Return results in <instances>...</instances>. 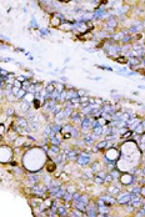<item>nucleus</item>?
<instances>
[{"instance_id": "nucleus-9", "label": "nucleus", "mask_w": 145, "mask_h": 217, "mask_svg": "<svg viewBox=\"0 0 145 217\" xmlns=\"http://www.w3.org/2000/svg\"><path fill=\"white\" fill-rule=\"evenodd\" d=\"M83 140H84L85 144L93 145L94 141H95V136H94V135H84V136H83Z\"/></svg>"}, {"instance_id": "nucleus-14", "label": "nucleus", "mask_w": 145, "mask_h": 217, "mask_svg": "<svg viewBox=\"0 0 145 217\" xmlns=\"http://www.w3.org/2000/svg\"><path fill=\"white\" fill-rule=\"evenodd\" d=\"M29 107H30V104L28 101H25V100H24V101L20 102V110L23 111V112H28V111L30 110Z\"/></svg>"}, {"instance_id": "nucleus-2", "label": "nucleus", "mask_w": 145, "mask_h": 217, "mask_svg": "<svg viewBox=\"0 0 145 217\" xmlns=\"http://www.w3.org/2000/svg\"><path fill=\"white\" fill-rule=\"evenodd\" d=\"M33 192H34V195H38L41 198H46L45 197V192H48V187L36 183V185H34V186H33Z\"/></svg>"}, {"instance_id": "nucleus-12", "label": "nucleus", "mask_w": 145, "mask_h": 217, "mask_svg": "<svg viewBox=\"0 0 145 217\" xmlns=\"http://www.w3.org/2000/svg\"><path fill=\"white\" fill-rule=\"evenodd\" d=\"M18 124H19L20 127H23V129H29V121L26 120V119L19 117V119H18Z\"/></svg>"}, {"instance_id": "nucleus-34", "label": "nucleus", "mask_w": 145, "mask_h": 217, "mask_svg": "<svg viewBox=\"0 0 145 217\" xmlns=\"http://www.w3.org/2000/svg\"><path fill=\"white\" fill-rule=\"evenodd\" d=\"M143 28H145V20H144V21H143Z\"/></svg>"}, {"instance_id": "nucleus-17", "label": "nucleus", "mask_w": 145, "mask_h": 217, "mask_svg": "<svg viewBox=\"0 0 145 217\" xmlns=\"http://www.w3.org/2000/svg\"><path fill=\"white\" fill-rule=\"evenodd\" d=\"M26 94H28V91H26V90L20 89V90H18V92L15 94V96H17V99H23Z\"/></svg>"}, {"instance_id": "nucleus-31", "label": "nucleus", "mask_w": 145, "mask_h": 217, "mask_svg": "<svg viewBox=\"0 0 145 217\" xmlns=\"http://www.w3.org/2000/svg\"><path fill=\"white\" fill-rule=\"evenodd\" d=\"M6 112H8V115H9V116H10V115H13V114H14V109H13V107L8 109V111H6Z\"/></svg>"}, {"instance_id": "nucleus-10", "label": "nucleus", "mask_w": 145, "mask_h": 217, "mask_svg": "<svg viewBox=\"0 0 145 217\" xmlns=\"http://www.w3.org/2000/svg\"><path fill=\"white\" fill-rule=\"evenodd\" d=\"M56 213L59 215V217H65V216H68V211H66V207L65 206H59L58 207V211H56Z\"/></svg>"}, {"instance_id": "nucleus-30", "label": "nucleus", "mask_w": 145, "mask_h": 217, "mask_svg": "<svg viewBox=\"0 0 145 217\" xmlns=\"http://www.w3.org/2000/svg\"><path fill=\"white\" fill-rule=\"evenodd\" d=\"M116 61L120 62V64H121V62L124 64V62H128V59H126V57H123V59H116Z\"/></svg>"}, {"instance_id": "nucleus-8", "label": "nucleus", "mask_w": 145, "mask_h": 217, "mask_svg": "<svg viewBox=\"0 0 145 217\" xmlns=\"http://www.w3.org/2000/svg\"><path fill=\"white\" fill-rule=\"evenodd\" d=\"M104 130H105V126L103 127V126H95L94 129H91V131H93V135L94 136H100V135H103L104 134Z\"/></svg>"}, {"instance_id": "nucleus-24", "label": "nucleus", "mask_w": 145, "mask_h": 217, "mask_svg": "<svg viewBox=\"0 0 145 217\" xmlns=\"http://www.w3.org/2000/svg\"><path fill=\"white\" fill-rule=\"evenodd\" d=\"M94 181H95V183H104V182H105L104 178H101V177H99V176L94 177Z\"/></svg>"}, {"instance_id": "nucleus-27", "label": "nucleus", "mask_w": 145, "mask_h": 217, "mask_svg": "<svg viewBox=\"0 0 145 217\" xmlns=\"http://www.w3.org/2000/svg\"><path fill=\"white\" fill-rule=\"evenodd\" d=\"M63 136H64L63 139L68 140V139H70V137H71V134H70V132H63Z\"/></svg>"}, {"instance_id": "nucleus-23", "label": "nucleus", "mask_w": 145, "mask_h": 217, "mask_svg": "<svg viewBox=\"0 0 145 217\" xmlns=\"http://www.w3.org/2000/svg\"><path fill=\"white\" fill-rule=\"evenodd\" d=\"M131 40H133V36H131V35H125L124 38L121 39V43L126 44V43H129V41H131Z\"/></svg>"}, {"instance_id": "nucleus-7", "label": "nucleus", "mask_w": 145, "mask_h": 217, "mask_svg": "<svg viewBox=\"0 0 145 217\" xmlns=\"http://www.w3.org/2000/svg\"><path fill=\"white\" fill-rule=\"evenodd\" d=\"M128 62H129V65H130V67L134 69V67H136L138 65L141 64V59H138L136 56L135 57H130V59L128 60Z\"/></svg>"}, {"instance_id": "nucleus-21", "label": "nucleus", "mask_w": 145, "mask_h": 217, "mask_svg": "<svg viewBox=\"0 0 145 217\" xmlns=\"http://www.w3.org/2000/svg\"><path fill=\"white\" fill-rule=\"evenodd\" d=\"M29 181H30L31 183H33V185H36L38 182H39V177L35 176V175H33V176L30 175V176H29Z\"/></svg>"}, {"instance_id": "nucleus-19", "label": "nucleus", "mask_w": 145, "mask_h": 217, "mask_svg": "<svg viewBox=\"0 0 145 217\" xmlns=\"http://www.w3.org/2000/svg\"><path fill=\"white\" fill-rule=\"evenodd\" d=\"M99 166H100V163H99V162H94L93 165H91V168H90V170L93 171V172H99V170H100V167H99Z\"/></svg>"}, {"instance_id": "nucleus-29", "label": "nucleus", "mask_w": 145, "mask_h": 217, "mask_svg": "<svg viewBox=\"0 0 145 217\" xmlns=\"http://www.w3.org/2000/svg\"><path fill=\"white\" fill-rule=\"evenodd\" d=\"M98 176H99V177H101V178H105L106 173H105L104 171H99V172H98Z\"/></svg>"}, {"instance_id": "nucleus-22", "label": "nucleus", "mask_w": 145, "mask_h": 217, "mask_svg": "<svg viewBox=\"0 0 145 217\" xmlns=\"http://www.w3.org/2000/svg\"><path fill=\"white\" fill-rule=\"evenodd\" d=\"M55 168H56V163H55V162L51 163V160H50V161H49V165H48V170L51 172V171H55Z\"/></svg>"}, {"instance_id": "nucleus-6", "label": "nucleus", "mask_w": 145, "mask_h": 217, "mask_svg": "<svg viewBox=\"0 0 145 217\" xmlns=\"http://www.w3.org/2000/svg\"><path fill=\"white\" fill-rule=\"evenodd\" d=\"M116 25H118V23H116L115 18L109 16L108 20H106V28H108L106 30H114V28H116Z\"/></svg>"}, {"instance_id": "nucleus-25", "label": "nucleus", "mask_w": 145, "mask_h": 217, "mask_svg": "<svg viewBox=\"0 0 145 217\" xmlns=\"http://www.w3.org/2000/svg\"><path fill=\"white\" fill-rule=\"evenodd\" d=\"M104 181H105V182H113V181H114V180H113V177H111V175L109 173V175H106V176H105V178H104Z\"/></svg>"}, {"instance_id": "nucleus-26", "label": "nucleus", "mask_w": 145, "mask_h": 217, "mask_svg": "<svg viewBox=\"0 0 145 217\" xmlns=\"http://www.w3.org/2000/svg\"><path fill=\"white\" fill-rule=\"evenodd\" d=\"M85 94H87V91H84V90H78V96L79 97H84Z\"/></svg>"}, {"instance_id": "nucleus-35", "label": "nucleus", "mask_w": 145, "mask_h": 217, "mask_svg": "<svg viewBox=\"0 0 145 217\" xmlns=\"http://www.w3.org/2000/svg\"><path fill=\"white\" fill-rule=\"evenodd\" d=\"M106 217H113V216H106Z\"/></svg>"}, {"instance_id": "nucleus-20", "label": "nucleus", "mask_w": 145, "mask_h": 217, "mask_svg": "<svg viewBox=\"0 0 145 217\" xmlns=\"http://www.w3.org/2000/svg\"><path fill=\"white\" fill-rule=\"evenodd\" d=\"M63 201H65V202H69V201H73V195L69 193V192H65V195L63 196Z\"/></svg>"}, {"instance_id": "nucleus-18", "label": "nucleus", "mask_w": 145, "mask_h": 217, "mask_svg": "<svg viewBox=\"0 0 145 217\" xmlns=\"http://www.w3.org/2000/svg\"><path fill=\"white\" fill-rule=\"evenodd\" d=\"M110 175H111V177H113V180H119L120 178V172L118 171V170H111V172H110Z\"/></svg>"}, {"instance_id": "nucleus-16", "label": "nucleus", "mask_w": 145, "mask_h": 217, "mask_svg": "<svg viewBox=\"0 0 145 217\" xmlns=\"http://www.w3.org/2000/svg\"><path fill=\"white\" fill-rule=\"evenodd\" d=\"M96 149L98 150H103V149H106V147H108V141H100V142H98V144H96Z\"/></svg>"}, {"instance_id": "nucleus-37", "label": "nucleus", "mask_w": 145, "mask_h": 217, "mask_svg": "<svg viewBox=\"0 0 145 217\" xmlns=\"http://www.w3.org/2000/svg\"><path fill=\"white\" fill-rule=\"evenodd\" d=\"M0 137H1V136H0Z\"/></svg>"}, {"instance_id": "nucleus-4", "label": "nucleus", "mask_w": 145, "mask_h": 217, "mask_svg": "<svg viewBox=\"0 0 145 217\" xmlns=\"http://www.w3.org/2000/svg\"><path fill=\"white\" fill-rule=\"evenodd\" d=\"M76 162L79 163L80 166L88 165V163L90 162V156L87 155V153H80V155L78 156V158H76Z\"/></svg>"}, {"instance_id": "nucleus-15", "label": "nucleus", "mask_w": 145, "mask_h": 217, "mask_svg": "<svg viewBox=\"0 0 145 217\" xmlns=\"http://www.w3.org/2000/svg\"><path fill=\"white\" fill-rule=\"evenodd\" d=\"M54 91H55V82H49V84H48V86H46V89H45L46 95H50L51 92H54Z\"/></svg>"}, {"instance_id": "nucleus-36", "label": "nucleus", "mask_w": 145, "mask_h": 217, "mask_svg": "<svg viewBox=\"0 0 145 217\" xmlns=\"http://www.w3.org/2000/svg\"><path fill=\"white\" fill-rule=\"evenodd\" d=\"M114 217H116V216H114Z\"/></svg>"}, {"instance_id": "nucleus-13", "label": "nucleus", "mask_w": 145, "mask_h": 217, "mask_svg": "<svg viewBox=\"0 0 145 217\" xmlns=\"http://www.w3.org/2000/svg\"><path fill=\"white\" fill-rule=\"evenodd\" d=\"M50 129H51V131L56 135V134H60V132H61L63 126H60L59 124H51V125H50Z\"/></svg>"}, {"instance_id": "nucleus-33", "label": "nucleus", "mask_w": 145, "mask_h": 217, "mask_svg": "<svg viewBox=\"0 0 145 217\" xmlns=\"http://www.w3.org/2000/svg\"><path fill=\"white\" fill-rule=\"evenodd\" d=\"M140 195L145 196V186H143V187H141V191H140Z\"/></svg>"}, {"instance_id": "nucleus-11", "label": "nucleus", "mask_w": 145, "mask_h": 217, "mask_svg": "<svg viewBox=\"0 0 145 217\" xmlns=\"http://www.w3.org/2000/svg\"><path fill=\"white\" fill-rule=\"evenodd\" d=\"M120 190H121L120 185H118V186H110L109 190H108V192L114 196V195H119L120 193Z\"/></svg>"}, {"instance_id": "nucleus-1", "label": "nucleus", "mask_w": 145, "mask_h": 217, "mask_svg": "<svg viewBox=\"0 0 145 217\" xmlns=\"http://www.w3.org/2000/svg\"><path fill=\"white\" fill-rule=\"evenodd\" d=\"M118 157H119V150H118V149H110V150H108V152L105 153L104 160H105L106 163H108V162H114V161L118 160Z\"/></svg>"}, {"instance_id": "nucleus-32", "label": "nucleus", "mask_w": 145, "mask_h": 217, "mask_svg": "<svg viewBox=\"0 0 145 217\" xmlns=\"http://www.w3.org/2000/svg\"><path fill=\"white\" fill-rule=\"evenodd\" d=\"M31 25H34V28L36 29L38 28V24H36V21H35V19L33 18V20H31Z\"/></svg>"}, {"instance_id": "nucleus-5", "label": "nucleus", "mask_w": 145, "mask_h": 217, "mask_svg": "<svg viewBox=\"0 0 145 217\" xmlns=\"http://www.w3.org/2000/svg\"><path fill=\"white\" fill-rule=\"evenodd\" d=\"M134 181H135V178H134V176H131V175H123V176H120V182L123 185H125V186H128V185H133Z\"/></svg>"}, {"instance_id": "nucleus-28", "label": "nucleus", "mask_w": 145, "mask_h": 217, "mask_svg": "<svg viewBox=\"0 0 145 217\" xmlns=\"http://www.w3.org/2000/svg\"><path fill=\"white\" fill-rule=\"evenodd\" d=\"M131 135H133V132H131V131H126L125 134L123 135V139H128V137H129V136H131Z\"/></svg>"}, {"instance_id": "nucleus-3", "label": "nucleus", "mask_w": 145, "mask_h": 217, "mask_svg": "<svg viewBox=\"0 0 145 217\" xmlns=\"http://www.w3.org/2000/svg\"><path fill=\"white\" fill-rule=\"evenodd\" d=\"M116 201L119 202L120 205H128L129 202H130V192L129 191H125L123 193H119V196H118Z\"/></svg>"}, {"instance_id": "nucleus-38", "label": "nucleus", "mask_w": 145, "mask_h": 217, "mask_svg": "<svg viewBox=\"0 0 145 217\" xmlns=\"http://www.w3.org/2000/svg\"><path fill=\"white\" fill-rule=\"evenodd\" d=\"M65 217H66V216H65Z\"/></svg>"}]
</instances>
